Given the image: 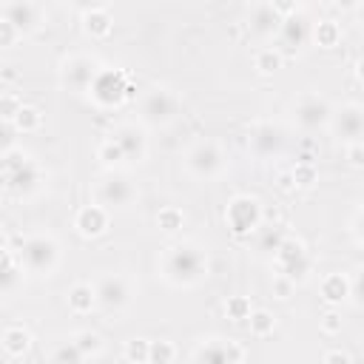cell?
<instances>
[{
  "mask_svg": "<svg viewBox=\"0 0 364 364\" xmlns=\"http://www.w3.org/2000/svg\"><path fill=\"white\" fill-rule=\"evenodd\" d=\"M159 270H162L165 282H171L176 287H191L208 273V259H205L202 247H196L193 242H176V245L165 247V253L159 259Z\"/></svg>",
  "mask_w": 364,
  "mask_h": 364,
  "instance_id": "obj_1",
  "label": "cell"
},
{
  "mask_svg": "<svg viewBox=\"0 0 364 364\" xmlns=\"http://www.w3.org/2000/svg\"><path fill=\"white\" fill-rule=\"evenodd\" d=\"M20 270L34 273V276H48L57 267L60 250L51 236H28L20 242V250H14Z\"/></svg>",
  "mask_w": 364,
  "mask_h": 364,
  "instance_id": "obj_2",
  "label": "cell"
},
{
  "mask_svg": "<svg viewBox=\"0 0 364 364\" xmlns=\"http://www.w3.org/2000/svg\"><path fill=\"white\" fill-rule=\"evenodd\" d=\"M0 185L14 196H28L40 185V168L26 154H6L0 165Z\"/></svg>",
  "mask_w": 364,
  "mask_h": 364,
  "instance_id": "obj_3",
  "label": "cell"
},
{
  "mask_svg": "<svg viewBox=\"0 0 364 364\" xmlns=\"http://www.w3.org/2000/svg\"><path fill=\"white\" fill-rule=\"evenodd\" d=\"M273 259L279 264V276L290 279L293 284L307 279V273L313 267V262H310V256H307V250L299 239H282L279 247L273 250Z\"/></svg>",
  "mask_w": 364,
  "mask_h": 364,
  "instance_id": "obj_4",
  "label": "cell"
},
{
  "mask_svg": "<svg viewBox=\"0 0 364 364\" xmlns=\"http://www.w3.org/2000/svg\"><path fill=\"white\" fill-rule=\"evenodd\" d=\"M128 74L125 71H119V68H105V65H100V71H97V77H94V82H91V88H88V94L100 102V105H119L122 100H125V85H128Z\"/></svg>",
  "mask_w": 364,
  "mask_h": 364,
  "instance_id": "obj_5",
  "label": "cell"
},
{
  "mask_svg": "<svg viewBox=\"0 0 364 364\" xmlns=\"http://www.w3.org/2000/svg\"><path fill=\"white\" fill-rule=\"evenodd\" d=\"M173 114H176V97L168 88H159L156 85V88H151L139 100V119L145 125H154V128L168 125L173 119Z\"/></svg>",
  "mask_w": 364,
  "mask_h": 364,
  "instance_id": "obj_6",
  "label": "cell"
},
{
  "mask_svg": "<svg viewBox=\"0 0 364 364\" xmlns=\"http://www.w3.org/2000/svg\"><path fill=\"white\" fill-rule=\"evenodd\" d=\"M100 71V63L88 54H71L63 60L60 65V82L68 88V91H88L94 77Z\"/></svg>",
  "mask_w": 364,
  "mask_h": 364,
  "instance_id": "obj_7",
  "label": "cell"
},
{
  "mask_svg": "<svg viewBox=\"0 0 364 364\" xmlns=\"http://www.w3.org/2000/svg\"><path fill=\"white\" fill-rule=\"evenodd\" d=\"M134 196H136V191H134V185L128 182V176H122V173H108V176H102V179L97 182V191H94V202L102 205L105 210H108V208H125V205L134 202Z\"/></svg>",
  "mask_w": 364,
  "mask_h": 364,
  "instance_id": "obj_8",
  "label": "cell"
},
{
  "mask_svg": "<svg viewBox=\"0 0 364 364\" xmlns=\"http://www.w3.org/2000/svg\"><path fill=\"white\" fill-rule=\"evenodd\" d=\"M225 219H228V225H230V230L236 236H245V233L256 230L262 225L259 199H253V196H236V199H230V205L225 210Z\"/></svg>",
  "mask_w": 364,
  "mask_h": 364,
  "instance_id": "obj_9",
  "label": "cell"
},
{
  "mask_svg": "<svg viewBox=\"0 0 364 364\" xmlns=\"http://www.w3.org/2000/svg\"><path fill=\"white\" fill-rule=\"evenodd\" d=\"M222 151H219V145L216 142H208V139H202V142H196L188 154H185V165H188V171L193 173V176H199V179H210V176H216L219 171H222Z\"/></svg>",
  "mask_w": 364,
  "mask_h": 364,
  "instance_id": "obj_10",
  "label": "cell"
},
{
  "mask_svg": "<svg viewBox=\"0 0 364 364\" xmlns=\"http://www.w3.org/2000/svg\"><path fill=\"white\" fill-rule=\"evenodd\" d=\"M242 347L228 338H205L196 347V364H242Z\"/></svg>",
  "mask_w": 364,
  "mask_h": 364,
  "instance_id": "obj_11",
  "label": "cell"
},
{
  "mask_svg": "<svg viewBox=\"0 0 364 364\" xmlns=\"http://www.w3.org/2000/svg\"><path fill=\"white\" fill-rule=\"evenodd\" d=\"M293 114H296V122L304 131H316V128H321V125L330 122V114L333 111H330L327 100H321L318 94H304V97H299Z\"/></svg>",
  "mask_w": 364,
  "mask_h": 364,
  "instance_id": "obj_12",
  "label": "cell"
},
{
  "mask_svg": "<svg viewBox=\"0 0 364 364\" xmlns=\"http://www.w3.org/2000/svg\"><path fill=\"white\" fill-rule=\"evenodd\" d=\"M330 122H333V131L338 134L341 142H361V134H364V111L361 105L350 102V105H341V111L330 114Z\"/></svg>",
  "mask_w": 364,
  "mask_h": 364,
  "instance_id": "obj_13",
  "label": "cell"
},
{
  "mask_svg": "<svg viewBox=\"0 0 364 364\" xmlns=\"http://www.w3.org/2000/svg\"><path fill=\"white\" fill-rule=\"evenodd\" d=\"M94 296L105 310H122L131 299V287L122 276H102L94 287Z\"/></svg>",
  "mask_w": 364,
  "mask_h": 364,
  "instance_id": "obj_14",
  "label": "cell"
},
{
  "mask_svg": "<svg viewBox=\"0 0 364 364\" xmlns=\"http://www.w3.org/2000/svg\"><path fill=\"white\" fill-rule=\"evenodd\" d=\"M247 145H250V151H253L256 156L267 159V156H273V154H279V151H282V145H284V134H282V128H279V125L262 122V125H256V128L250 131Z\"/></svg>",
  "mask_w": 364,
  "mask_h": 364,
  "instance_id": "obj_15",
  "label": "cell"
},
{
  "mask_svg": "<svg viewBox=\"0 0 364 364\" xmlns=\"http://www.w3.org/2000/svg\"><path fill=\"white\" fill-rule=\"evenodd\" d=\"M0 17L9 20L17 34L20 31H31L37 23H40V6L37 3H28V0H14V3H3L0 6Z\"/></svg>",
  "mask_w": 364,
  "mask_h": 364,
  "instance_id": "obj_16",
  "label": "cell"
},
{
  "mask_svg": "<svg viewBox=\"0 0 364 364\" xmlns=\"http://www.w3.org/2000/svg\"><path fill=\"white\" fill-rule=\"evenodd\" d=\"M111 139L119 145L125 162H139V159L145 156V136H142V131H139L136 125H131V122L119 125V128L111 134Z\"/></svg>",
  "mask_w": 364,
  "mask_h": 364,
  "instance_id": "obj_17",
  "label": "cell"
},
{
  "mask_svg": "<svg viewBox=\"0 0 364 364\" xmlns=\"http://www.w3.org/2000/svg\"><path fill=\"white\" fill-rule=\"evenodd\" d=\"M247 26H250V31H256L259 37H270V34H279L282 17H279V11L273 9V3H256V6H250Z\"/></svg>",
  "mask_w": 364,
  "mask_h": 364,
  "instance_id": "obj_18",
  "label": "cell"
},
{
  "mask_svg": "<svg viewBox=\"0 0 364 364\" xmlns=\"http://www.w3.org/2000/svg\"><path fill=\"white\" fill-rule=\"evenodd\" d=\"M74 228H77L82 236H100V233L108 228V210H105L102 205L91 202V205H85V208L77 210Z\"/></svg>",
  "mask_w": 364,
  "mask_h": 364,
  "instance_id": "obj_19",
  "label": "cell"
},
{
  "mask_svg": "<svg viewBox=\"0 0 364 364\" xmlns=\"http://www.w3.org/2000/svg\"><path fill=\"white\" fill-rule=\"evenodd\" d=\"M279 37L284 46H293L299 48L307 37H310V20L301 14V11H293L287 17H282V26H279Z\"/></svg>",
  "mask_w": 364,
  "mask_h": 364,
  "instance_id": "obj_20",
  "label": "cell"
},
{
  "mask_svg": "<svg viewBox=\"0 0 364 364\" xmlns=\"http://www.w3.org/2000/svg\"><path fill=\"white\" fill-rule=\"evenodd\" d=\"M20 273H23V270H20V264H17V256H14V250H9V247H0V296L17 287V282H20Z\"/></svg>",
  "mask_w": 364,
  "mask_h": 364,
  "instance_id": "obj_21",
  "label": "cell"
},
{
  "mask_svg": "<svg viewBox=\"0 0 364 364\" xmlns=\"http://www.w3.org/2000/svg\"><path fill=\"white\" fill-rule=\"evenodd\" d=\"M82 26H85V31L91 37H105L111 31L114 20H111V14H108L105 6H91V9L82 11Z\"/></svg>",
  "mask_w": 364,
  "mask_h": 364,
  "instance_id": "obj_22",
  "label": "cell"
},
{
  "mask_svg": "<svg viewBox=\"0 0 364 364\" xmlns=\"http://www.w3.org/2000/svg\"><path fill=\"white\" fill-rule=\"evenodd\" d=\"M321 296H324L327 304H341V301L350 296V284H347L344 273H330V276H324V282H321Z\"/></svg>",
  "mask_w": 364,
  "mask_h": 364,
  "instance_id": "obj_23",
  "label": "cell"
},
{
  "mask_svg": "<svg viewBox=\"0 0 364 364\" xmlns=\"http://www.w3.org/2000/svg\"><path fill=\"white\" fill-rule=\"evenodd\" d=\"M97 304V296H94V287L85 284V282H77L71 290H68V307L74 313H91V307Z\"/></svg>",
  "mask_w": 364,
  "mask_h": 364,
  "instance_id": "obj_24",
  "label": "cell"
},
{
  "mask_svg": "<svg viewBox=\"0 0 364 364\" xmlns=\"http://www.w3.org/2000/svg\"><path fill=\"white\" fill-rule=\"evenodd\" d=\"M3 347H6V353L9 355H23L26 350H28V344H31V333L26 330V327H6L3 330Z\"/></svg>",
  "mask_w": 364,
  "mask_h": 364,
  "instance_id": "obj_25",
  "label": "cell"
},
{
  "mask_svg": "<svg viewBox=\"0 0 364 364\" xmlns=\"http://www.w3.org/2000/svg\"><path fill=\"white\" fill-rule=\"evenodd\" d=\"M310 34H313V40H316L318 46L333 48V46L341 40V26H338L336 20H318V23L310 28Z\"/></svg>",
  "mask_w": 364,
  "mask_h": 364,
  "instance_id": "obj_26",
  "label": "cell"
},
{
  "mask_svg": "<svg viewBox=\"0 0 364 364\" xmlns=\"http://www.w3.org/2000/svg\"><path fill=\"white\" fill-rule=\"evenodd\" d=\"M40 122H43V114H40L34 105H20V111H17V114H14V119H11L14 131H23V134L37 131V128H40Z\"/></svg>",
  "mask_w": 364,
  "mask_h": 364,
  "instance_id": "obj_27",
  "label": "cell"
},
{
  "mask_svg": "<svg viewBox=\"0 0 364 364\" xmlns=\"http://www.w3.org/2000/svg\"><path fill=\"white\" fill-rule=\"evenodd\" d=\"M82 361H85V355H82L71 341L57 344V347L51 350V355H48V364H82Z\"/></svg>",
  "mask_w": 364,
  "mask_h": 364,
  "instance_id": "obj_28",
  "label": "cell"
},
{
  "mask_svg": "<svg viewBox=\"0 0 364 364\" xmlns=\"http://www.w3.org/2000/svg\"><path fill=\"white\" fill-rule=\"evenodd\" d=\"M253 63H256V68H259L262 74H273V71H279V68H282V51H279V48H273V46L259 48Z\"/></svg>",
  "mask_w": 364,
  "mask_h": 364,
  "instance_id": "obj_29",
  "label": "cell"
},
{
  "mask_svg": "<svg viewBox=\"0 0 364 364\" xmlns=\"http://www.w3.org/2000/svg\"><path fill=\"white\" fill-rule=\"evenodd\" d=\"M247 324H250V333H253V336H267V333H273L276 318H273V313H267V310H250Z\"/></svg>",
  "mask_w": 364,
  "mask_h": 364,
  "instance_id": "obj_30",
  "label": "cell"
},
{
  "mask_svg": "<svg viewBox=\"0 0 364 364\" xmlns=\"http://www.w3.org/2000/svg\"><path fill=\"white\" fill-rule=\"evenodd\" d=\"M182 222H185V213H182L179 208H162V210L156 213V225H159V230H165V233H176V230L182 228Z\"/></svg>",
  "mask_w": 364,
  "mask_h": 364,
  "instance_id": "obj_31",
  "label": "cell"
},
{
  "mask_svg": "<svg viewBox=\"0 0 364 364\" xmlns=\"http://www.w3.org/2000/svg\"><path fill=\"white\" fill-rule=\"evenodd\" d=\"M71 344L88 358V355H94V353H100V347H102V338L97 336V333H91V330H80L74 338H71Z\"/></svg>",
  "mask_w": 364,
  "mask_h": 364,
  "instance_id": "obj_32",
  "label": "cell"
},
{
  "mask_svg": "<svg viewBox=\"0 0 364 364\" xmlns=\"http://www.w3.org/2000/svg\"><path fill=\"white\" fill-rule=\"evenodd\" d=\"M173 355H176V350H173V344L165 341V338L148 344V361H151V364H171Z\"/></svg>",
  "mask_w": 364,
  "mask_h": 364,
  "instance_id": "obj_33",
  "label": "cell"
},
{
  "mask_svg": "<svg viewBox=\"0 0 364 364\" xmlns=\"http://www.w3.org/2000/svg\"><path fill=\"white\" fill-rule=\"evenodd\" d=\"M148 338H128L125 341V358L134 364H145L148 361Z\"/></svg>",
  "mask_w": 364,
  "mask_h": 364,
  "instance_id": "obj_34",
  "label": "cell"
},
{
  "mask_svg": "<svg viewBox=\"0 0 364 364\" xmlns=\"http://www.w3.org/2000/svg\"><path fill=\"white\" fill-rule=\"evenodd\" d=\"M225 310H228V318L245 321V318L250 316V299H245V296H230L228 304H225Z\"/></svg>",
  "mask_w": 364,
  "mask_h": 364,
  "instance_id": "obj_35",
  "label": "cell"
},
{
  "mask_svg": "<svg viewBox=\"0 0 364 364\" xmlns=\"http://www.w3.org/2000/svg\"><path fill=\"white\" fill-rule=\"evenodd\" d=\"M97 156H100V159H102V165H108V168H114V165L125 162V156H122V151H119V145H117L114 139H105V142L100 145Z\"/></svg>",
  "mask_w": 364,
  "mask_h": 364,
  "instance_id": "obj_36",
  "label": "cell"
},
{
  "mask_svg": "<svg viewBox=\"0 0 364 364\" xmlns=\"http://www.w3.org/2000/svg\"><path fill=\"white\" fill-rule=\"evenodd\" d=\"M290 179L299 188H310L316 182V168L313 165H304V162H296V168L290 171Z\"/></svg>",
  "mask_w": 364,
  "mask_h": 364,
  "instance_id": "obj_37",
  "label": "cell"
},
{
  "mask_svg": "<svg viewBox=\"0 0 364 364\" xmlns=\"http://www.w3.org/2000/svg\"><path fill=\"white\" fill-rule=\"evenodd\" d=\"M14 136H17L14 125H11L9 119H3V117H0V154H9V151H11Z\"/></svg>",
  "mask_w": 364,
  "mask_h": 364,
  "instance_id": "obj_38",
  "label": "cell"
},
{
  "mask_svg": "<svg viewBox=\"0 0 364 364\" xmlns=\"http://www.w3.org/2000/svg\"><path fill=\"white\" fill-rule=\"evenodd\" d=\"M20 105H23V102H20V97H14V94L0 97V117L11 122V119H14V114L20 111Z\"/></svg>",
  "mask_w": 364,
  "mask_h": 364,
  "instance_id": "obj_39",
  "label": "cell"
},
{
  "mask_svg": "<svg viewBox=\"0 0 364 364\" xmlns=\"http://www.w3.org/2000/svg\"><path fill=\"white\" fill-rule=\"evenodd\" d=\"M17 37H20V34H17V28H14L9 20H3V17H0V48L14 46V43H17Z\"/></svg>",
  "mask_w": 364,
  "mask_h": 364,
  "instance_id": "obj_40",
  "label": "cell"
},
{
  "mask_svg": "<svg viewBox=\"0 0 364 364\" xmlns=\"http://www.w3.org/2000/svg\"><path fill=\"white\" fill-rule=\"evenodd\" d=\"M318 327H321L324 333H330V336H333V333H338V330H341V316H338L336 310H327V313L321 316Z\"/></svg>",
  "mask_w": 364,
  "mask_h": 364,
  "instance_id": "obj_41",
  "label": "cell"
},
{
  "mask_svg": "<svg viewBox=\"0 0 364 364\" xmlns=\"http://www.w3.org/2000/svg\"><path fill=\"white\" fill-rule=\"evenodd\" d=\"M347 159H350L353 168H361L364 165V145L361 142H350L347 145Z\"/></svg>",
  "mask_w": 364,
  "mask_h": 364,
  "instance_id": "obj_42",
  "label": "cell"
},
{
  "mask_svg": "<svg viewBox=\"0 0 364 364\" xmlns=\"http://www.w3.org/2000/svg\"><path fill=\"white\" fill-rule=\"evenodd\" d=\"M273 293H276L279 299H287V296L293 293V282L284 279V276H273Z\"/></svg>",
  "mask_w": 364,
  "mask_h": 364,
  "instance_id": "obj_43",
  "label": "cell"
},
{
  "mask_svg": "<svg viewBox=\"0 0 364 364\" xmlns=\"http://www.w3.org/2000/svg\"><path fill=\"white\" fill-rule=\"evenodd\" d=\"M324 364H353V358L347 353H341V350H330L324 355Z\"/></svg>",
  "mask_w": 364,
  "mask_h": 364,
  "instance_id": "obj_44",
  "label": "cell"
},
{
  "mask_svg": "<svg viewBox=\"0 0 364 364\" xmlns=\"http://www.w3.org/2000/svg\"><path fill=\"white\" fill-rule=\"evenodd\" d=\"M361 210H355V216H353V222H350V233H353V242L355 245H361Z\"/></svg>",
  "mask_w": 364,
  "mask_h": 364,
  "instance_id": "obj_45",
  "label": "cell"
},
{
  "mask_svg": "<svg viewBox=\"0 0 364 364\" xmlns=\"http://www.w3.org/2000/svg\"><path fill=\"white\" fill-rule=\"evenodd\" d=\"M279 185H282V191H290V188H296V185H293V179H290V173H284V176L279 179Z\"/></svg>",
  "mask_w": 364,
  "mask_h": 364,
  "instance_id": "obj_46",
  "label": "cell"
},
{
  "mask_svg": "<svg viewBox=\"0 0 364 364\" xmlns=\"http://www.w3.org/2000/svg\"><path fill=\"white\" fill-rule=\"evenodd\" d=\"M0 247H3V233H0Z\"/></svg>",
  "mask_w": 364,
  "mask_h": 364,
  "instance_id": "obj_47",
  "label": "cell"
}]
</instances>
